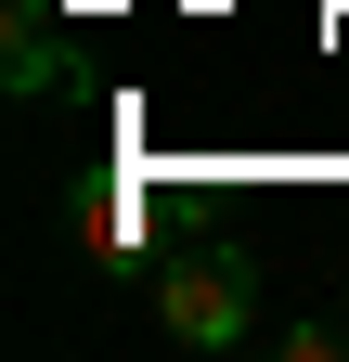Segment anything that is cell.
<instances>
[{"label":"cell","instance_id":"1","mask_svg":"<svg viewBox=\"0 0 349 362\" xmlns=\"http://www.w3.org/2000/svg\"><path fill=\"white\" fill-rule=\"evenodd\" d=\"M155 324L194 337V349H233V337H246V272H233V259H182V272L155 285Z\"/></svg>","mask_w":349,"mask_h":362},{"label":"cell","instance_id":"2","mask_svg":"<svg viewBox=\"0 0 349 362\" xmlns=\"http://www.w3.org/2000/svg\"><path fill=\"white\" fill-rule=\"evenodd\" d=\"M0 90H13V104H39V90L65 78V26H52V0H13V39H0Z\"/></svg>","mask_w":349,"mask_h":362}]
</instances>
